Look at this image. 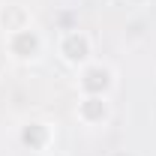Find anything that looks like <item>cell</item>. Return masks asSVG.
Segmentation results:
<instances>
[{
  "mask_svg": "<svg viewBox=\"0 0 156 156\" xmlns=\"http://www.w3.org/2000/svg\"><path fill=\"white\" fill-rule=\"evenodd\" d=\"M60 51H63V57L69 60V63H81V60H87V54H90V39L84 36V33H78V30H72V33L63 36Z\"/></svg>",
  "mask_w": 156,
  "mask_h": 156,
  "instance_id": "6da1fadb",
  "label": "cell"
},
{
  "mask_svg": "<svg viewBox=\"0 0 156 156\" xmlns=\"http://www.w3.org/2000/svg\"><path fill=\"white\" fill-rule=\"evenodd\" d=\"M105 99H99V96H93V99H84L81 102V117L87 120V123H93V120H102L105 117Z\"/></svg>",
  "mask_w": 156,
  "mask_h": 156,
  "instance_id": "7a4b0ae2",
  "label": "cell"
},
{
  "mask_svg": "<svg viewBox=\"0 0 156 156\" xmlns=\"http://www.w3.org/2000/svg\"><path fill=\"white\" fill-rule=\"evenodd\" d=\"M24 141L39 147V144L45 141V126H42V123H30V129H24Z\"/></svg>",
  "mask_w": 156,
  "mask_h": 156,
  "instance_id": "3957f363",
  "label": "cell"
}]
</instances>
